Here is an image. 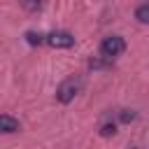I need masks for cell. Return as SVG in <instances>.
<instances>
[{
	"instance_id": "1",
	"label": "cell",
	"mask_w": 149,
	"mask_h": 149,
	"mask_svg": "<svg viewBox=\"0 0 149 149\" xmlns=\"http://www.w3.org/2000/svg\"><path fill=\"white\" fill-rule=\"evenodd\" d=\"M79 91H81V79L79 77H68L65 81H61V86L56 91V98L61 102H70V100H74V95Z\"/></svg>"
},
{
	"instance_id": "2",
	"label": "cell",
	"mask_w": 149,
	"mask_h": 149,
	"mask_svg": "<svg viewBox=\"0 0 149 149\" xmlns=\"http://www.w3.org/2000/svg\"><path fill=\"white\" fill-rule=\"evenodd\" d=\"M123 49H126V42H123V37H119V35H109V37H105L102 44H100V51H102V56H107V58L123 54Z\"/></svg>"
},
{
	"instance_id": "3",
	"label": "cell",
	"mask_w": 149,
	"mask_h": 149,
	"mask_svg": "<svg viewBox=\"0 0 149 149\" xmlns=\"http://www.w3.org/2000/svg\"><path fill=\"white\" fill-rule=\"evenodd\" d=\"M47 42H49L51 47H56V49H68V47L74 44V37H72L68 30H54V33L47 35Z\"/></svg>"
},
{
	"instance_id": "4",
	"label": "cell",
	"mask_w": 149,
	"mask_h": 149,
	"mask_svg": "<svg viewBox=\"0 0 149 149\" xmlns=\"http://www.w3.org/2000/svg\"><path fill=\"white\" fill-rule=\"evenodd\" d=\"M0 130L2 133H16L19 130V119H14L9 114H2L0 116Z\"/></svg>"
},
{
	"instance_id": "5",
	"label": "cell",
	"mask_w": 149,
	"mask_h": 149,
	"mask_svg": "<svg viewBox=\"0 0 149 149\" xmlns=\"http://www.w3.org/2000/svg\"><path fill=\"white\" fill-rule=\"evenodd\" d=\"M135 19H137L140 23H149V5H140V7L135 9Z\"/></svg>"
},
{
	"instance_id": "6",
	"label": "cell",
	"mask_w": 149,
	"mask_h": 149,
	"mask_svg": "<svg viewBox=\"0 0 149 149\" xmlns=\"http://www.w3.org/2000/svg\"><path fill=\"white\" fill-rule=\"evenodd\" d=\"M42 37H44V35H40V33H35V30H30V33H26V40H28L30 44H40V42H42Z\"/></svg>"
},
{
	"instance_id": "7",
	"label": "cell",
	"mask_w": 149,
	"mask_h": 149,
	"mask_svg": "<svg viewBox=\"0 0 149 149\" xmlns=\"http://www.w3.org/2000/svg\"><path fill=\"white\" fill-rule=\"evenodd\" d=\"M100 133H102V135H114V133H116V128H114V123H105Z\"/></svg>"
},
{
	"instance_id": "8",
	"label": "cell",
	"mask_w": 149,
	"mask_h": 149,
	"mask_svg": "<svg viewBox=\"0 0 149 149\" xmlns=\"http://www.w3.org/2000/svg\"><path fill=\"white\" fill-rule=\"evenodd\" d=\"M23 5H26L28 9H40V7H42V5H35V2H23Z\"/></svg>"
},
{
	"instance_id": "9",
	"label": "cell",
	"mask_w": 149,
	"mask_h": 149,
	"mask_svg": "<svg viewBox=\"0 0 149 149\" xmlns=\"http://www.w3.org/2000/svg\"><path fill=\"white\" fill-rule=\"evenodd\" d=\"M130 119H133V112H130V114H128V112L121 114V121H130Z\"/></svg>"
}]
</instances>
